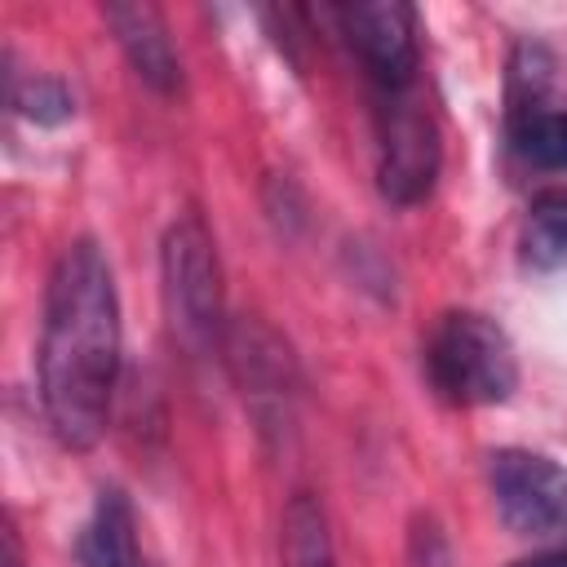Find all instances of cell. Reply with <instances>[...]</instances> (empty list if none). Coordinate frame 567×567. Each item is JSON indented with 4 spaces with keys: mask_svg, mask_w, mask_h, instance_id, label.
Instances as JSON below:
<instances>
[{
    "mask_svg": "<svg viewBox=\"0 0 567 567\" xmlns=\"http://www.w3.org/2000/svg\"><path fill=\"white\" fill-rule=\"evenodd\" d=\"M102 18H106L120 53L128 58L133 75L146 89H155L159 97L182 93V58H177L173 35H168V22H164V13L155 4H142V0H133V4H106Z\"/></svg>",
    "mask_w": 567,
    "mask_h": 567,
    "instance_id": "obj_9",
    "label": "cell"
},
{
    "mask_svg": "<svg viewBox=\"0 0 567 567\" xmlns=\"http://www.w3.org/2000/svg\"><path fill=\"white\" fill-rule=\"evenodd\" d=\"M518 257L540 275L567 266V190H545L532 199L518 230Z\"/></svg>",
    "mask_w": 567,
    "mask_h": 567,
    "instance_id": "obj_11",
    "label": "cell"
},
{
    "mask_svg": "<svg viewBox=\"0 0 567 567\" xmlns=\"http://www.w3.org/2000/svg\"><path fill=\"white\" fill-rule=\"evenodd\" d=\"M545 71L549 62L540 49H518L505 137L518 164L536 173H567V106H554L545 97Z\"/></svg>",
    "mask_w": 567,
    "mask_h": 567,
    "instance_id": "obj_7",
    "label": "cell"
},
{
    "mask_svg": "<svg viewBox=\"0 0 567 567\" xmlns=\"http://www.w3.org/2000/svg\"><path fill=\"white\" fill-rule=\"evenodd\" d=\"M4 567H22V563H18V545H13V536L4 540Z\"/></svg>",
    "mask_w": 567,
    "mask_h": 567,
    "instance_id": "obj_15",
    "label": "cell"
},
{
    "mask_svg": "<svg viewBox=\"0 0 567 567\" xmlns=\"http://www.w3.org/2000/svg\"><path fill=\"white\" fill-rule=\"evenodd\" d=\"M514 567H567V540H563V545H549V549H540L536 558H523V563H514Z\"/></svg>",
    "mask_w": 567,
    "mask_h": 567,
    "instance_id": "obj_14",
    "label": "cell"
},
{
    "mask_svg": "<svg viewBox=\"0 0 567 567\" xmlns=\"http://www.w3.org/2000/svg\"><path fill=\"white\" fill-rule=\"evenodd\" d=\"M221 354L235 372V381L244 385V394L252 399L257 412H284L292 390H297V363L288 354V346L266 328V323H230Z\"/></svg>",
    "mask_w": 567,
    "mask_h": 567,
    "instance_id": "obj_8",
    "label": "cell"
},
{
    "mask_svg": "<svg viewBox=\"0 0 567 567\" xmlns=\"http://www.w3.org/2000/svg\"><path fill=\"white\" fill-rule=\"evenodd\" d=\"M159 279H164V310L173 337L190 354H213L226 341V292H221V261L217 244L199 213H182L159 244Z\"/></svg>",
    "mask_w": 567,
    "mask_h": 567,
    "instance_id": "obj_3",
    "label": "cell"
},
{
    "mask_svg": "<svg viewBox=\"0 0 567 567\" xmlns=\"http://www.w3.org/2000/svg\"><path fill=\"white\" fill-rule=\"evenodd\" d=\"M120 385V292L106 252L71 239L44 292L40 328V403L62 447L89 452L111 416Z\"/></svg>",
    "mask_w": 567,
    "mask_h": 567,
    "instance_id": "obj_1",
    "label": "cell"
},
{
    "mask_svg": "<svg viewBox=\"0 0 567 567\" xmlns=\"http://www.w3.org/2000/svg\"><path fill=\"white\" fill-rule=\"evenodd\" d=\"M9 106L35 124H62L75 111V97L53 75H9Z\"/></svg>",
    "mask_w": 567,
    "mask_h": 567,
    "instance_id": "obj_13",
    "label": "cell"
},
{
    "mask_svg": "<svg viewBox=\"0 0 567 567\" xmlns=\"http://www.w3.org/2000/svg\"><path fill=\"white\" fill-rule=\"evenodd\" d=\"M75 558H80V567H146L142 549H137L133 505L120 487L97 492V505L75 536Z\"/></svg>",
    "mask_w": 567,
    "mask_h": 567,
    "instance_id": "obj_10",
    "label": "cell"
},
{
    "mask_svg": "<svg viewBox=\"0 0 567 567\" xmlns=\"http://www.w3.org/2000/svg\"><path fill=\"white\" fill-rule=\"evenodd\" d=\"M425 381L452 408H492L518 390V354L509 332L483 310H447L434 319L425 350Z\"/></svg>",
    "mask_w": 567,
    "mask_h": 567,
    "instance_id": "obj_2",
    "label": "cell"
},
{
    "mask_svg": "<svg viewBox=\"0 0 567 567\" xmlns=\"http://www.w3.org/2000/svg\"><path fill=\"white\" fill-rule=\"evenodd\" d=\"M332 18L372 93H399L421 84V31H416L412 4L359 0V4L332 9Z\"/></svg>",
    "mask_w": 567,
    "mask_h": 567,
    "instance_id": "obj_6",
    "label": "cell"
},
{
    "mask_svg": "<svg viewBox=\"0 0 567 567\" xmlns=\"http://www.w3.org/2000/svg\"><path fill=\"white\" fill-rule=\"evenodd\" d=\"M372 137H377L381 195L394 208H412L430 199L443 168V137L421 84L399 93H372Z\"/></svg>",
    "mask_w": 567,
    "mask_h": 567,
    "instance_id": "obj_4",
    "label": "cell"
},
{
    "mask_svg": "<svg viewBox=\"0 0 567 567\" xmlns=\"http://www.w3.org/2000/svg\"><path fill=\"white\" fill-rule=\"evenodd\" d=\"M279 554L284 567H337V549H332V532H328V514L310 492H297L284 509V527H279Z\"/></svg>",
    "mask_w": 567,
    "mask_h": 567,
    "instance_id": "obj_12",
    "label": "cell"
},
{
    "mask_svg": "<svg viewBox=\"0 0 567 567\" xmlns=\"http://www.w3.org/2000/svg\"><path fill=\"white\" fill-rule=\"evenodd\" d=\"M487 487L501 523L523 540H567V470L532 447H501L487 456Z\"/></svg>",
    "mask_w": 567,
    "mask_h": 567,
    "instance_id": "obj_5",
    "label": "cell"
}]
</instances>
